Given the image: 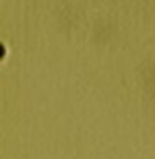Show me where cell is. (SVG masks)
<instances>
[{
    "instance_id": "obj_1",
    "label": "cell",
    "mask_w": 155,
    "mask_h": 159,
    "mask_svg": "<svg viewBox=\"0 0 155 159\" xmlns=\"http://www.w3.org/2000/svg\"><path fill=\"white\" fill-rule=\"evenodd\" d=\"M2 55H4V47L0 45V60H2Z\"/></svg>"
}]
</instances>
